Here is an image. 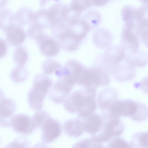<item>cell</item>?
Here are the masks:
<instances>
[{"mask_svg": "<svg viewBox=\"0 0 148 148\" xmlns=\"http://www.w3.org/2000/svg\"><path fill=\"white\" fill-rule=\"evenodd\" d=\"M5 31L7 40L11 45L18 46L21 44L25 39L26 34L19 25L13 23Z\"/></svg>", "mask_w": 148, "mask_h": 148, "instance_id": "obj_11", "label": "cell"}, {"mask_svg": "<svg viewBox=\"0 0 148 148\" xmlns=\"http://www.w3.org/2000/svg\"><path fill=\"white\" fill-rule=\"evenodd\" d=\"M90 139L89 148H105L101 143L94 141L91 138Z\"/></svg>", "mask_w": 148, "mask_h": 148, "instance_id": "obj_26", "label": "cell"}, {"mask_svg": "<svg viewBox=\"0 0 148 148\" xmlns=\"http://www.w3.org/2000/svg\"><path fill=\"white\" fill-rule=\"evenodd\" d=\"M41 128V140L46 143L53 142L60 136L62 132L60 123L50 116L45 121Z\"/></svg>", "mask_w": 148, "mask_h": 148, "instance_id": "obj_5", "label": "cell"}, {"mask_svg": "<svg viewBox=\"0 0 148 148\" xmlns=\"http://www.w3.org/2000/svg\"><path fill=\"white\" fill-rule=\"evenodd\" d=\"M107 148H134L131 144L124 139L118 137L113 139L109 143Z\"/></svg>", "mask_w": 148, "mask_h": 148, "instance_id": "obj_22", "label": "cell"}, {"mask_svg": "<svg viewBox=\"0 0 148 148\" xmlns=\"http://www.w3.org/2000/svg\"><path fill=\"white\" fill-rule=\"evenodd\" d=\"M62 68L61 65L57 62L52 60H47L42 64V69L45 74H50L55 73Z\"/></svg>", "mask_w": 148, "mask_h": 148, "instance_id": "obj_19", "label": "cell"}, {"mask_svg": "<svg viewBox=\"0 0 148 148\" xmlns=\"http://www.w3.org/2000/svg\"><path fill=\"white\" fill-rule=\"evenodd\" d=\"M88 1L74 0L72 1L69 8L71 9L80 13L81 12L86 9L90 4L91 3Z\"/></svg>", "mask_w": 148, "mask_h": 148, "instance_id": "obj_23", "label": "cell"}, {"mask_svg": "<svg viewBox=\"0 0 148 148\" xmlns=\"http://www.w3.org/2000/svg\"><path fill=\"white\" fill-rule=\"evenodd\" d=\"M10 126L14 132L24 135L31 133L35 129L32 118L24 114H18L14 116L11 121Z\"/></svg>", "mask_w": 148, "mask_h": 148, "instance_id": "obj_7", "label": "cell"}, {"mask_svg": "<svg viewBox=\"0 0 148 148\" xmlns=\"http://www.w3.org/2000/svg\"><path fill=\"white\" fill-rule=\"evenodd\" d=\"M16 108L15 103L9 98H4L0 103V126L7 127L10 126L13 115Z\"/></svg>", "mask_w": 148, "mask_h": 148, "instance_id": "obj_10", "label": "cell"}, {"mask_svg": "<svg viewBox=\"0 0 148 148\" xmlns=\"http://www.w3.org/2000/svg\"><path fill=\"white\" fill-rule=\"evenodd\" d=\"M33 14L29 8L23 7L19 8L15 14V18L19 24L25 25L32 21Z\"/></svg>", "mask_w": 148, "mask_h": 148, "instance_id": "obj_15", "label": "cell"}, {"mask_svg": "<svg viewBox=\"0 0 148 148\" xmlns=\"http://www.w3.org/2000/svg\"><path fill=\"white\" fill-rule=\"evenodd\" d=\"M89 138L82 140L75 143L71 148H89Z\"/></svg>", "mask_w": 148, "mask_h": 148, "instance_id": "obj_24", "label": "cell"}, {"mask_svg": "<svg viewBox=\"0 0 148 148\" xmlns=\"http://www.w3.org/2000/svg\"><path fill=\"white\" fill-rule=\"evenodd\" d=\"M52 86L49 92L51 100L56 103H60L68 97L75 84L66 75L61 74Z\"/></svg>", "mask_w": 148, "mask_h": 148, "instance_id": "obj_4", "label": "cell"}, {"mask_svg": "<svg viewBox=\"0 0 148 148\" xmlns=\"http://www.w3.org/2000/svg\"><path fill=\"white\" fill-rule=\"evenodd\" d=\"M147 132H139L134 134L131 139V144L135 148H147Z\"/></svg>", "mask_w": 148, "mask_h": 148, "instance_id": "obj_16", "label": "cell"}, {"mask_svg": "<svg viewBox=\"0 0 148 148\" xmlns=\"http://www.w3.org/2000/svg\"><path fill=\"white\" fill-rule=\"evenodd\" d=\"M42 53L46 56L51 57L59 51V44L54 39L41 33L36 38Z\"/></svg>", "mask_w": 148, "mask_h": 148, "instance_id": "obj_8", "label": "cell"}, {"mask_svg": "<svg viewBox=\"0 0 148 148\" xmlns=\"http://www.w3.org/2000/svg\"><path fill=\"white\" fill-rule=\"evenodd\" d=\"M28 75V72L24 66H17L11 71V79L16 83H20L25 80Z\"/></svg>", "mask_w": 148, "mask_h": 148, "instance_id": "obj_18", "label": "cell"}, {"mask_svg": "<svg viewBox=\"0 0 148 148\" xmlns=\"http://www.w3.org/2000/svg\"><path fill=\"white\" fill-rule=\"evenodd\" d=\"M13 57L17 66H24L27 60V52L24 47L18 46L14 50Z\"/></svg>", "mask_w": 148, "mask_h": 148, "instance_id": "obj_17", "label": "cell"}, {"mask_svg": "<svg viewBox=\"0 0 148 148\" xmlns=\"http://www.w3.org/2000/svg\"><path fill=\"white\" fill-rule=\"evenodd\" d=\"M115 91L111 89H108L101 92L98 98L99 106L102 109H107L115 100L117 95Z\"/></svg>", "mask_w": 148, "mask_h": 148, "instance_id": "obj_13", "label": "cell"}, {"mask_svg": "<svg viewBox=\"0 0 148 148\" xmlns=\"http://www.w3.org/2000/svg\"><path fill=\"white\" fill-rule=\"evenodd\" d=\"M28 140L23 136L19 137L10 142L3 148H29Z\"/></svg>", "mask_w": 148, "mask_h": 148, "instance_id": "obj_21", "label": "cell"}, {"mask_svg": "<svg viewBox=\"0 0 148 148\" xmlns=\"http://www.w3.org/2000/svg\"><path fill=\"white\" fill-rule=\"evenodd\" d=\"M64 106L68 112L83 116L94 112L97 103L94 96L84 89L71 93L65 99Z\"/></svg>", "mask_w": 148, "mask_h": 148, "instance_id": "obj_2", "label": "cell"}, {"mask_svg": "<svg viewBox=\"0 0 148 148\" xmlns=\"http://www.w3.org/2000/svg\"><path fill=\"white\" fill-rule=\"evenodd\" d=\"M102 117V126L99 133L91 137L94 141L100 143L121 135L124 131L123 125L119 118L108 116Z\"/></svg>", "mask_w": 148, "mask_h": 148, "instance_id": "obj_3", "label": "cell"}, {"mask_svg": "<svg viewBox=\"0 0 148 148\" xmlns=\"http://www.w3.org/2000/svg\"><path fill=\"white\" fill-rule=\"evenodd\" d=\"M7 45L5 40L0 38V58L3 56L6 53Z\"/></svg>", "mask_w": 148, "mask_h": 148, "instance_id": "obj_25", "label": "cell"}, {"mask_svg": "<svg viewBox=\"0 0 148 148\" xmlns=\"http://www.w3.org/2000/svg\"><path fill=\"white\" fill-rule=\"evenodd\" d=\"M7 1L6 0L0 1V8L4 6L6 4Z\"/></svg>", "mask_w": 148, "mask_h": 148, "instance_id": "obj_29", "label": "cell"}, {"mask_svg": "<svg viewBox=\"0 0 148 148\" xmlns=\"http://www.w3.org/2000/svg\"><path fill=\"white\" fill-rule=\"evenodd\" d=\"M4 94L3 91L0 89V103L4 99Z\"/></svg>", "mask_w": 148, "mask_h": 148, "instance_id": "obj_28", "label": "cell"}, {"mask_svg": "<svg viewBox=\"0 0 148 148\" xmlns=\"http://www.w3.org/2000/svg\"><path fill=\"white\" fill-rule=\"evenodd\" d=\"M15 14L10 10L3 8L0 10V28L4 31L13 24Z\"/></svg>", "mask_w": 148, "mask_h": 148, "instance_id": "obj_14", "label": "cell"}, {"mask_svg": "<svg viewBox=\"0 0 148 148\" xmlns=\"http://www.w3.org/2000/svg\"><path fill=\"white\" fill-rule=\"evenodd\" d=\"M63 129L67 135L74 137H79L84 131L82 123L78 118L66 121L63 124Z\"/></svg>", "mask_w": 148, "mask_h": 148, "instance_id": "obj_12", "label": "cell"}, {"mask_svg": "<svg viewBox=\"0 0 148 148\" xmlns=\"http://www.w3.org/2000/svg\"><path fill=\"white\" fill-rule=\"evenodd\" d=\"M106 115L114 117L129 116L136 121H145L147 117V109L143 103L130 100L115 99L106 109Z\"/></svg>", "mask_w": 148, "mask_h": 148, "instance_id": "obj_1", "label": "cell"}, {"mask_svg": "<svg viewBox=\"0 0 148 148\" xmlns=\"http://www.w3.org/2000/svg\"><path fill=\"white\" fill-rule=\"evenodd\" d=\"M48 91L44 87L33 83L27 95L28 103L32 109L36 111L41 109L44 99Z\"/></svg>", "mask_w": 148, "mask_h": 148, "instance_id": "obj_6", "label": "cell"}, {"mask_svg": "<svg viewBox=\"0 0 148 148\" xmlns=\"http://www.w3.org/2000/svg\"><path fill=\"white\" fill-rule=\"evenodd\" d=\"M84 131L95 135L100 130L102 125L101 117L97 114L93 112L83 116H78Z\"/></svg>", "mask_w": 148, "mask_h": 148, "instance_id": "obj_9", "label": "cell"}, {"mask_svg": "<svg viewBox=\"0 0 148 148\" xmlns=\"http://www.w3.org/2000/svg\"><path fill=\"white\" fill-rule=\"evenodd\" d=\"M31 148H49L44 144L39 143L35 144Z\"/></svg>", "mask_w": 148, "mask_h": 148, "instance_id": "obj_27", "label": "cell"}, {"mask_svg": "<svg viewBox=\"0 0 148 148\" xmlns=\"http://www.w3.org/2000/svg\"><path fill=\"white\" fill-rule=\"evenodd\" d=\"M50 116L46 112L41 110L36 111L32 118L35 128H41L44 122Z\"/></svg>", "mask_w": 148, "mask_h": 148, "instance_id": "obj_20", "label": "cell"}]
</instances>
